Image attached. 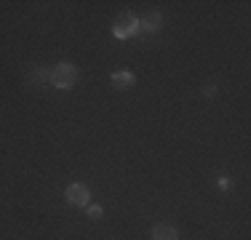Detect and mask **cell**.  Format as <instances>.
<instances>
[{
	"label": "cell",
	"instance_id": "cell-4",
	"mask_svg": "<svg viewBox=\"0 0 251 240\" xmlns=\"http://www.w3.org/2000/svg\"><path fill=\"white\" fill-rule=\"evenodd\" d=\"M152 240H176V230L171 224H155L152 227Z\"/></svg>",
	"mask_w": 251,
	"mask_h": 240
},
{
	"label": "cell",
	"instance_id": "cell-7",
	"mask_svg": "<svg viewBox=\"0 0 251 240\" xmlns=\"http://www.w3.org/2000/svg\"><path fill=\"white\" fill-rule=\"evenodd\" d=\"M160 22H163V16H160V14H150L145 22L139 24V27H142V29H150V32H155V29H160Z\"/></svg>",
	"mask_w": 251,
	"mask_h": 240
},
{
	"label": "cell",
	"instance_id": "cell-8",
	"mask_svg": "<svg viewBox=\"0 0 251 240\" xmlns=\"http://www.w3.org/2000/svg\"><path fill=\"white\" fill-rule=\"evenodd\" d=\"M217 94V86H214V83H206V86H203V96H214Z\"/></svg>",
	"mask_w": 251,
	"mask_h": 240
},
{
	"label": "cell",
	"instance_id": "cell-3",
	"mask_svg": "<svg viewBox=\"0 0 251 240\" xmlns=\"http://www.w3.org/2000/svg\"><path fill=\"white\" fill-rule=\"evenodd\" d=\"M64 197H67L73 206H80V208H86L88 206V197H91V192H88L86 184H70L67 192H64Z\"/></svg>",
	"mask_w": 251,
	"mask_h": 240
},
{
	"label": "cell",
	"instance_id": "cell-5",
	"mask_svg": "<svg viewBox=\"0 0 251 240\" xmlns=\"http://www.w3.org/2000/svg\"><path fill=\"white\" fill-rule=\"evenodd\" d=\"M110 83H112V88H128V86H134V75L131 72H115V75L110 77Z\"/></svg>",
	"mask_w": 251,
	"mask_h": 240
},
{
	"label": "cell",
	"instance_id": "cell-9",
	"mask_svg": "<svg viewBox=\"0 0 251 240\" xmlns=\"http://www.w3.org/2000/svg\"><path fill=\"white\" fill-rule=\"evenodd\" d=\"M88 216H91V219H99V216H101V208H99V206H91V208H88Z\"/></svg>",
	"mask_w": 251,
	"mask_h": 240
},
{
	"label": "cell",
	"instance_id": "cell-2",
	"mask_svg": "<svg viewBox=\"0 0 251 240\" xmlns=\"http://www.w3.org/2000/svg\"><path fill=\"white\" fill-rule=\"evenodd\" d=\"M136 29H139V22H136V16L128 14V11H126V14H121V16L115 19V24H112V35H115V38H121V40L131 38Z\"/></svg>",
	"mask_w": 251,
	"mask_h": 240
},
{
	"label": "cell",
	"instance_id": "cell-1",
	"mask_svg": "<svg viewBox=\"0 0 251 240\" xmlns=\"http://www.w3.org/2000/svg\"><path fill=\"white\" fill-rule=\"evenodd\" d=\"M51 83L56 88H73L77 83V70L73 67V64H56V67L51 70Z\"/></svg>",
	"mask_w": 251,
	"mask_h": 240
},
{
	"label": "cell",
	"instance_id": "cell-6",
	"mask_svg": "<svg viewBox=\"0 0 251 240\" xmlns=\"http://www.w3.org/2000/svg\"><path fill=\"white\" fill-rule=\"evenodd\" d=\"M46 80H51V72H46V70H40V67H35L27 75V86H40V83H46Z\"/></svg>",
	"mask_w": 251,
	"mask_h": 240
}]
</instances>
